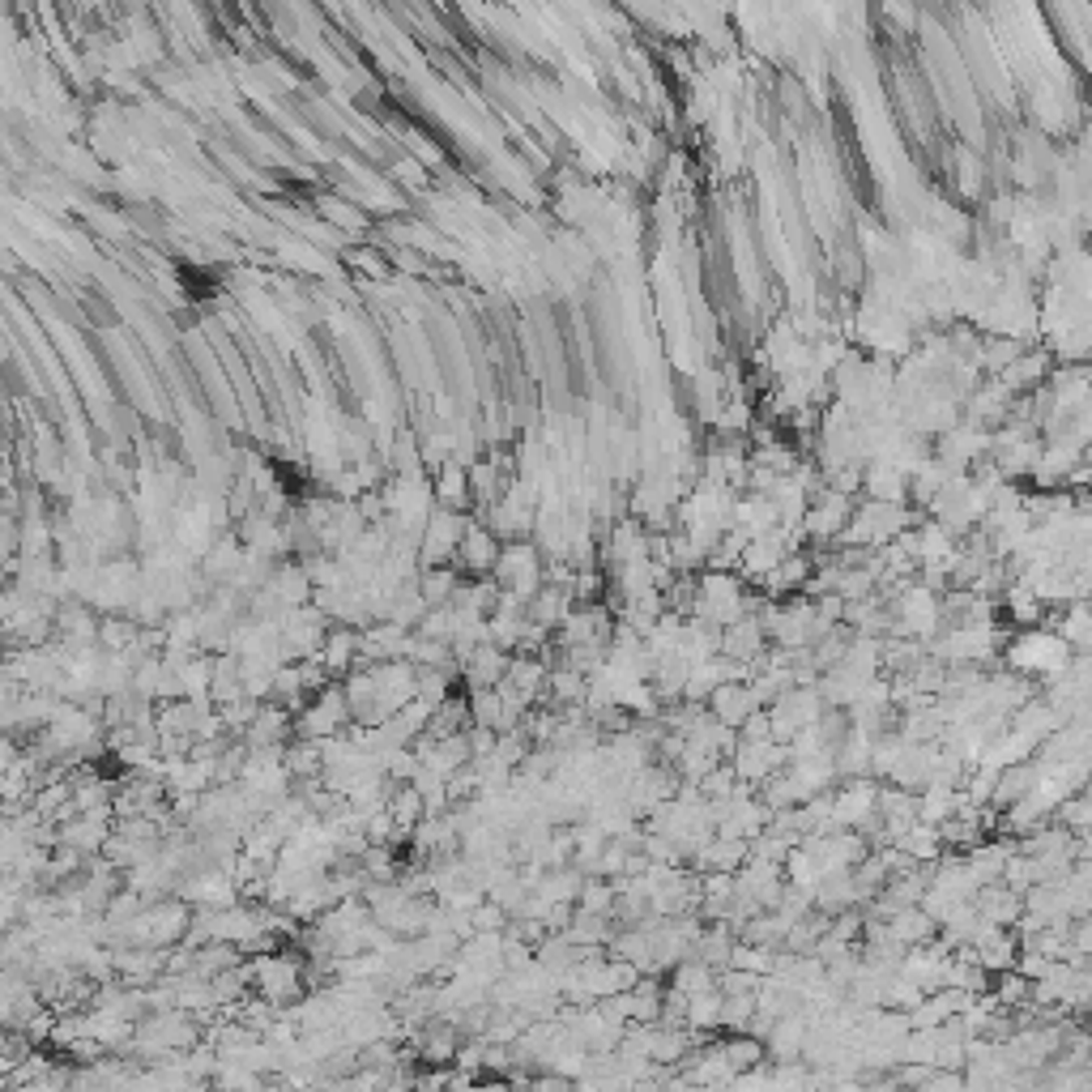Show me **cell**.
<instances>
[{
    "label": "cell",
    "instance_id": "1",
    "mask_svg": "<svg viewBox=\"0 0 1092 1092\" xmlns=\"http://www.w3.org/2000/svg\"><path fill=\"white\" fill-rule=\"evenodd\" d=\"M1067 662H1071V653H1067V640L1058 636V632H1028V636H1020L1011 645V666L1024 670V675L1041 670V675L1054 679Z\"/></svg>",
    "mask_w": 1092,
    "mask_h": 1092
},
{
    "label": "cell",
    "instance_id": "2",
    "mask_svg": "<svg viewBox=\"0 0 1092 1092\" xmlns=\"http://www.w3.org/2000/svg\"><path fill=\"white\" fill-rule=\"evenodd\" d=\"M722 1054H726L730 1067H756L760 1058H764V1045L752 1041V1037H743V1041H726Z\"/></svg>",
    "mask_w": 1092,
    "mask_h": 1092
},
{
    "label": "cell",
    "instance_id": "3",
    "mask_svg": "<svg viewBox=\"0 0 1092 1092\" xmlns=\"http://www.w3.org/2000/svg\"><path fill=\"white\" fill-rule=\"evenodd\" d=\"M461 550H466V563H470V567H491V563L500 559V550H496V543H491L487 534H470Z\"/></svg>",
    "mask_w": 1092,
    "mask_h": 1092
}]
</instances>
